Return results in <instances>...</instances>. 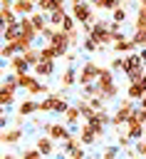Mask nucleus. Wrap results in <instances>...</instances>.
Segmentation results:
<instances>
[{"instance_id":"1","label":"nucleus","mask_w":146,"mask_h":159,"mask_svg":"<svg viewBox=\"0 0 146 159\" xmlns=\"http://www.w3.org/2000/svg\"><path fill=\"white\" fill-rule=\"evenodd\" d=\"M139 107V102L136 99H131V97H126V99H119L116 102V109L111 112V127H124L126 122H129V117H131V112Z\"/></svg>"},{"instance_id":"2","label":"nucleus","mask_w":146,"mask_h":159,"mask_svg":"<svg viewBox=\"0 0 146 159\" xmlns=\"http://www.w3.org/2000/svg\"><path fill=\"white\" fill-rule=\"evenodd\" d=\"M17 89H20L17 75H15V72H12V75H5V77H2V89H0V104H2V107H12V104L17 102Z\"/></svg>"},{"instance_id":"3","label":"nucleus","mask_w":146,"mask_h":159,"mask_svg":"<svg viewBox=\"0 0 146 159\" xmlns=\"http://www.w3.org/2000/svg\"><path fill=\"white\" fill-rule=\"evenodd\" d=\"M89 37H92V40H97L101 47L114 45V32H111V27H109V22H106V20H94V27H92Z\"/></svg>"},{"instance_id":"4","label":"nucleus","mask_w":146,"mask_h":159,"mask_svg":"<svg viewBox=\"0 0 146 159\" xmlns=\"http://www.w3.org/2000/svg\"><path fill=\"white\" fill-rule=\"evenodd\" d=\"M99 72H101V65H99L97 60H84V65L79 67L77 84H79V87H84V84H92V82H97Z\"/></svg>"},{"instance_id":"5","label":"nucleus","mask_w":146,"mask_h":159,"mask_svg":"<svg viewBox=\"0 0 146 159\" xmlns=\"http://www.w3.org/2000/svg\"><path fill=\"white\" fill-rule=\"evenodd\" d=\"M40 129H42L45 134H49L57 144H62L64 139H69V137H72V129H69L64 122H42V124H40Z\"/></svg>"},{"instance_id":"6","label":"nucleus","mask_w":146,"mask_h":159,"mask_svg":"<svg viewBox=\"0 0 146 159\" xmlns=\"http://www.w3.org/2000/svg\"><path fill=\"white\" fill-rule=\"evenodd\" d=\"M69 12L74 15V20H77L79 25H84V22H94V20H97V17H94V5H92L89 0H84V2H79V5H72Z\"/></svg>"},{"instance_id":"7","label":"nucleus","mask_w":146,"mask_h":159,"mask_svg":"<svg viewBox=\"0 0 146 159\" xmlns=\"http://www.w3.org/2000/svg\"><path fill=\"white\" fill-rule=\"evenodd\" d=\"M47 42H49L52 47H57L62 57H64V55H67V52L72 50V35H69V32H64L62 27H57V30H54V35H52V37H49Z\"/></svg>"},{"instance_id":"8","label":"nucleus","mask_w":146,"mask_h":159,"mask_svg":"<svg viewBox=\"0 0 146 159\" xmlns=\"http://www.w3.org/2000/svg\"><path fill=\"white\" fill-rule=\"evenodd\" d=\"M22 139H25V129H22V127H17V124H12V127L2 129V134H0V142H2L5 147H15V144H20Z\"/></svg>"},{"instance_id":"9","label":"nucleus","mask_w":146,"mask_h":159,"mask_svg":"<svg viewBox=\"0 0 146 159\" xmlns=\"http://www.w3.org/2000/svg\"><path fill=\"white\" fill-rule=\"evenodd\" d=\"M77 134H79V139H82L84 147H92V144H97V139H99V134L94 132V127H92L89 122H82L79 129H77Z\"/></svg>"},{"instance_id":"10","label":"nucleus","mask_w":146,"mask_h":159,"mask_svg":"<svg viewBox=\"0 0 146 159\" xmlns=\"http://www.w3.org/2000/svg\"><path fill=\"white\" fill-rule=\"evenodd\" d=\"M32 72H35L37 77H52V75L57 72V60H40V62L32 67Z\"/></svg>"},{"instance_id":"11","label":"nucleus","mask_w":146,"mask_h":159,"mask_svg":"<svg viewBox=\"0 0 146 159\" xmlns=\"http://www.w3.org/2000/svg\"><path fill=\"white\" fill-rule=\"evenodd\" d=\"M40 112V102L35 99V97H25L20 104H17V114L20 117H32V114H37Z\"/></svg>"},{"instance_id":"12","label":"nucleus","mask_w":146,"mask_h":159,"mask_svg":"<svg viewBox=\"0 0 146 159\" xmlns=\"http://www.w3.org/2000/svg\"><path fill=\"white\" fill-rule=\"evenodd\" d=\"M77 77H79V70H77L74 65H67V67H64V72L59 75V84H62L64 89H69V87H74V84H77Z\"/></svg>"},{"instance_id":"13","label":"nucleus","mask_w":146,"mask_h":159,"mask_svg":"<svg viewBox=\"0 0 146 159\" xmlns=\"http://www.w3.org/2000/svg\"><path fill=\"white\" fill-rule=\"evenodd\" d=\"M35 147H37L45 157H52V154H54V149H57V142H54L49 134H42V137H37V139H35Z\"/></svg>"},{"instance_id":"14","label":"nucleus","mask_w":146,"mask_h":159,"mask_svg":"<svg viewBox=\"0 0 146 159\" xmlns=\"http://www.w3.org/2000/svg\"><path fill=\"white\" fill-rule=\"evenodd\" d=\"M5 67H10L15 75H22V72H30V70H32V65L25 60V55H15V57H12Z\"/></svg>"},{"instance_id":"15","label":"nucleus","mask_w":146,"mask_h":159,"mask_svg":"<svg viewBox=\"0 0 146 159\" xmlns=\"http://www.w3.org/2000/svg\"><path fill=\"white\" fill-rule=\"evenodd\" d=\"M62 117H64V124H67L69 129H79V119H82V112H79V107H77V104H69V109H67Z\"/></svg>"},{"instance_id":"16","label":"nucleus","mask_w":146,"mask_h":159,"mask_svg":"<svg viewBox=\"0 0 146 159\" xmlns=\"http://www.w3.org/2000/svg\"><path fill=\"white\" fill-rule=\"evenodd\" d=\"M35 7H37V2H32V0H15V2H12V10L17 12V17L32 15V12H35Z\"/></svg>"},{"instance_id":"17","label":"nucleus","mask_w":146,"mask_h":159,"mask_svg":"<svg viewBox=\"0 0 146 159\" xmlns=\"http://www.w3.org/2000/svg\"><path fill=\"white\" fill-rule=\"evenodd\" d=\"M134 50H139V47L134 45L131 37H121V40L114 42V52H116V55H129V52H134Z\"/></svg>"},{"instance_id":"18","label":"nucleus","mask_w":146,"mask_h":159,"mask_svg":"<svg viewBox=\"0 0 146 159\" xmlns=\"http://www.w3.org/2000/svg\"><path fill=\"white\" fill-rule=\"evenodd\" d=\"M25 92H27V97H47L52 89H49V84H45V82H37V80H35Z\"/></svg>"},{"instance_id":"19","label":"nucleus","mask_w":146,"mask_h":159,"mask_svg":"<svg viewBox=\"0 0 146 159\" xmlns=\"http://www.w3.org/2000/svg\"><path fill=\"white\" fill-rule=\"evenodd\" d=\"M144 94H146V87H144V82H141V80H139V82H129V87H126V97H131V99L141 102V99H144Z\"/></svg>"},{"instance_id":"20","label":"nucleus","mask_w":146,"mask_h":159,"mask_svg":"<svg viewBox=\"0 0 146 159\" xmlns=\"http://www.w3.org/2000/svg\"><path fill=\"white\" fill-rule=\"evenodd\" d=\"M20 32H22V30H20V20L5 25V27H2V42H12V40H17Z\"/></svg>"},{"instance_id":"21","label":"nucleus","mask_w":146,"mask_h":159,"mask_svg":"<svg viewBox=\"0 0 146 159\" xmlns=\"http://www.w3.org/2000/svg\"><path fill=\"white\" fill-rule=\"evenodd\" d=\"M69 15V10H67V5L64 7H57V10H52V12H47V17H49V25H54V27H59L62 22H64V17Z\"/></svg>"},{"instance_id":"22","label":"nucleus","mask_w":146,"mask_h":159,"mask_svg":"<svg viewBox=\"0 0 146 159\" xmlns=\"http://www.w3.org/2000/svg\"><path fill=\"white\" fill-rule=\"evenodd\" d=\"M111 82H116V77H114V70H111V67H101V72H99V77H97V84H99V89H101V87H106V84H111Z\"/></svg>"},{"instance_id":"23","label":"nucleus","mask_w":146,"mask_h":159,"mask_svg":"<svg viewBox=\"0 0 146 159\" xmlns=\"http://www.w3.org/2000/svg\"><path fill=\"white\" fill-rule=\"evenodd\" d=\"M77 107H79V112H82V119H89V117L97 112V109L92 107V102H89L87 97H82V94L77 97Z\"/></svg>"},{"instance_id":"24","label":"nucleus","mask_w":146,"mask_h":159,"mask_svg":"<svg viewBox=\"0 0 146 159\" xmlns=\"http://www.w3.org/2000/svg\"><path fill=\"white\" fill-rule=\"evenodd\" d=\"M77 147H84V144H82V139H79V134H72L69 139H64V142L59 144V149H62L64 154H69V152H74Z\"/></svg>"},{"instance_id":"25","label":"nucleus","mask_w":146,"mask_h":159,"mask_svg":"<svg viewBox=\"0 0 146 159\" xmlns=\"http://www.w3.org/2000/svg\"><path fill=\"white\" fill-rule=\"evenodd\" d=\"M17 20L20 17H17V12L12 7H0V22H2V27L10 25V22H17Z\"/></svg>"},{"instance_id":"26","label":"nucleus","mask_w":146,"mask_h":159,"mask_svg":"<svg viewBox=\"0 0 146 159\" xmlns=\"http://www.w3.org/2000/svg\"><path fill=\"white\" fill-rule=\"evenodd\" d=\"M79 47H82L84 52H89V55H94V52H99V50H101V45H99L97 40H92L89 35H84V37H82V45H79Z\"/></svg>"},{"instance_id":"27","label":"nucleus","mask_w":146,"mask_h":159,"mask_svg":"<svg viewBox=\"0 0 146 159\" xmlns=\"http://www.w3.org/2000/svg\"><path fill=\"white\" fill-rule=\"evenodd\" d=\"M22 55H25V60H27V62H30L32 67H35V65H37V62L42 60V52H40V45H37V47L32 45V47H30V50H25Z\"/></svg>"},{"instance_id":"28","label":"nucleus","mask_w":146,"mask_h":159,"mask_svg":"<svg viewBox=\"0 0 146 159\" xmlns=\"http://www.w3.org/2000/svg\"><path fill=\"white\" fill-rule=\"evenodd\" d=\"M40 52H42V60H59V57H62V55H59V50H57V47H52L49 42H47V45H42V47H40Z\"/></svg>"},{"instance_id":"29","label":"nucleus","mask_w":146,"mask_h":159,"mask_svg":"<svg viewBox=\"0 0 146 159\" xmlns=\"http://www.w3.org/2000/svg\"><path fill=\"white\" fill-rule=\"evenodd\" d=\"M37 80V75L30 70V72H22V75H17V84H20V89H27L32 82Z\"/></svg>"},{"instance_id":"30","label":"nucleus","mask_w":146,"mask_h":159,"mask_svg":"<svg viewBox=\"0 0 146 159\" xmlns=\"http://www.w3.org/2000/svg\"><path fill=\"white\" fill-rule=\"evenodd\" d=\"M124 5V0H99V2H94V7L97 10H116V7H121Z\"/></svg>"},{"instance_id":"31","label":"nucleus","mask_w":146,"mask_h":159,"mask_svg":"<svg viewBox=\"0 0 146 159\" xmlns=\"http://www.w3.org/2000/svg\"><path fill=\"white\" fill-rule=\"evenodd\" d=\"M119 129H121V132H119V134H116V144H119V147H121V149H129V144H131V142H134V139H131V137H129V134H126V129H124V127H119Z\"/></svg>"},{"instance_id":"32","label":"nucleus","mask_w":146,"mask_h":159,"mask_svg":"<svg viewBox=\"0 0 146 159\" xmlns=\"http://www.w3.org/2000/svg\"><path fill=\"white\" fill-rule=\"evenodd\" d=\"M131 40L136 47H146V30H134L131 32Z\"/></svg>"},{"instance_id":"33","label":"nucleus","mask_w":146,"mask_h":159,"mask_svg":"<svg viewBox=\"0 0 146 159\" xmlns=\"http://www.w3.org/2000/svg\"><path fill=\"white\" fill-rule=\"evenodd\" d=\"M22 159H42L45 154L37 149V147H27V149H22V154H20Z\"/></svg>"},{"instance_id":"34","label":"nucleus","mask_w":146,"mask_h":159,"mask_svg":"<svg viewBox=\"0 0 146 159\" xmlns=\"http://www.w3.org/2000/svg\"><path fill=\"white\" fill-rule=\"evenodd\" d=\"M77 25H79V22H77V20H74V15H72V12H69V15H67V17H64V22H62V25H59V27H62V30H64V32H72V30H77Z\"/></svg>"},{"instance_id":"35","label":"nucleus","mask_w":146,"mask_h":159,"mask_svg":"<svg viewBox=\"0 0 146 159\" xmlns=\"http://www.w3.org/2000/svg\"><path fill=\"white\" fill-rule=\"evenodd\" d=\"M119 149H121L119 144H109V147L101 152V159H116V157H119Z\"/></svg>"},{"instance_id":"36","label":"nucleus","mask_w":146,"mask_h":159,"mask_svg":"<svg viewBox=\"0 0 146 159\" xmlns=\"http://www.w3.org/2000/svg\"><path fill=\"white\" fill-rule=\"evenodd\" d=\"M111 20H114V22H121V25H124V22H126V7L121 5V7L111 10Z\"/></svg>"},{"instance_id":"37","label":"nucleus","mask_w":146,"mask_h":159,"mask_svg":"<svg viewBox=\"0 0 146 159\" xmlns=\"http://www.w3.org/2000/svg\"><path fill=\"white\" fill-rule=\"evenodd\" d=\"M0 55H2V60H5V62H10L17 52L12 50V45H10V42H2V52H0Z\"/></svg>"},{"instance_id":"38","label":"nucleus","mask_w":146,"mask_h":159,"mask_svg":"<svg viewBox=\"0 0 146 159\" xmlns=\"http://www.w3.org/2000/svg\"><path fill=\"white\" fill-rule=\"evenodd\" d=\"M89 102H92V107H94V109H104V107H106V99H104L101 94H97V97H92Z\"/></svg>"},{"instance_id":"39","label":"nucleus","mask_w":146,"mask_h":159,"mask_svg":"<svg viewBox=\"0 0 146 159\" xmlns=\"http://www.w3.org/2000/svg\"><path fill=\"white\" fill-rule=\"evenodd\" d=\"M109 67L116 72V70H124V55H119V57H114L111 62H109Z\"/></svg>"},{"instance_id":"40","label":"nucleus","mask_w":146,"mask_h":159,"mask_svg":"<svg viewBox=\"0 0 146 159\" xmlns=\"http://www.w3.org/2000/svg\"><path fill=\"white\" fill-rule=\"evenodd\" d=\"M136 154H139V157H141V159H144V157H146V137H144V139H139V142H136Z\"/></svg>"},{"instance_id":"41","label":"nucleus","mask_w":146,"mask_h":159,"mask_svg":"<svg viewBox=\"0 0 146 159\" xmlns=\"http://www.w3.org/2000/svg\"><path fill=\"white\" fill-rule=\"evenodd\" d=\"M54 30H57V27H54V25H47V27H45V30H42V32H40V37H42V40H49V37H52V35H54Z\"/></svg>"},{"instance_id":"42","label":"nucleus","mask_w":146,"mask_h":159,"mask_svg":"<svg viewBox=\"0 0 146 159\" xmlns=\"http://www.w3.org/2000/svg\"><path fill=\"white\" fill-rule=\"evenodd\" d=\"M69 159H87V154H84V147H77L74 152H69Z\"/></svg>"},{"instance_id":"43","label":"nucleus","mask_w":146,"mask_h":159,"mask_svg":"<svg viewBox=\"0 0 146 159\" xmlns=\"http://www.w3.org/2000/svg\"><path fill=\"white\" fill-rule=\"evenodd\" d=\"M74 60H77V52H74V47H72V50L64 55V62H67V65H74Z\"/></svg>"},{"instance_id":"44","label":"nucleus","mask_w":146,"mask_h":159,"mask_svg":"<svg viewBox=\"0 0 146 159\" xmlns=\"http://www.w3.org/2000/svg\"><path fill=\"white\" fill-rule=\"evenodd\" d=\"M25 119H27V117H20V114H15V117H12V124H17V127H25Z\"/></svg>"},{"instance_id":"45","label":"nucleus","mask_w":146,"mask_h":159,"mask_svg":"<svg viewBox=\"0 0 146 159\" xmlns=\"http://www.w3.org/2000/svg\"><path fill=\"white\" fill-rule=\"evenodd\" d=\"M2 159H17V157H15L12 152H5V154H2Z\"/></svg>"},{"instance_id":"46","label":"nucleus","mask_w":146,"mask_h":159,"mask_svg":"<svg viewBox=\"0 0 146 159\" xmlns=\"http://www.w3.org/2000/svg\"><path fill=\"white\" fill-rule=\"evenodd\" d=\"M139 55H141V60L146 62V47H139Z\"/></svg>"},{"instance_id":"47","label":"nucleus","mask_w":146,"mask_h":159,"mask_svg":"<svg viewBox=\"0 0 146 159\" xmlns=\"http://www.w3.org/2000/svg\"><path fill=\"white\" fill-rule=\"evenodd\" d=\"M136 2V7H146V0H134Z\"/></svg>"},{"instance_id":"48","label":"nucleus","mask_w":146,"mask_h":159,"mask_svg":"<svg viewBox=\"0 0 146 159\" xmlns=\"http://www.w3.org/2000/svg\"><path fill=\"white\" fill-rule=\"evenodd\" d=\"M79 2H84V0H69V7H72V5H79Z\"/></svg>"},{"instance_id":"49","label":"nucleus","mask_w":146,"mask_h":159,"mask_svg":"<svg viewBox=\"0 0 146 159\" xmlns=\"http://www.w3.org/2000/svg\"><path fill=\"white\" fill-rule=\"evenodd\" d=\"M116 159H124V157H116Z\"/></svg>"},{"instance_id":"50","label":"nucleus","mask_w":146,"mask_h":159,"mask_svg":"<svg viewBox=\"0 0 146 159\" xmlns=\"http://www.w3.org/2000/svg\"><path fill=\"white\" fill-rule=\"evenodd\" d=\"M124 2H129V0H124Z\"/></svg>"},{"instance_id":"51","label":"nucleus","mask_w":146,"mask_h":159,"mask_svg":"<svg viewBox=\"0 0 146 159\" xmlns=\"http://www.w3.org/2000/svg\"><path fill=\"white\" fill-rule=\"evenodd\" d=\"M144 159H146V157H144Z\"/></svg>"},{"instance_id":"52","label":"nucleus","mask_w":146,"mask_h":159,"mask_svg":"<svg viewBox=\"0 0 146 159\" xmlns=\"http://www.w3.org/2000/svg\"><path fill=\"white\" fill-rule=\"evenodd\" d=\"M20 159H22V157H20Z\"/></svg>"}]
</instances>
